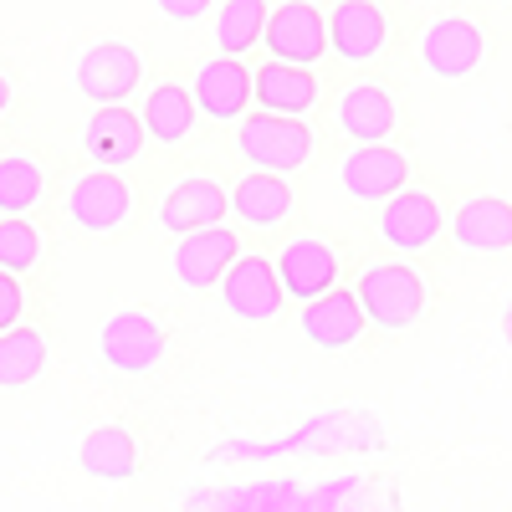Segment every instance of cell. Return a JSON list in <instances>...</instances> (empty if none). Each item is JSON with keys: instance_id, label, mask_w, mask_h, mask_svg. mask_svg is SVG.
Returning a JSON list of instances; mask_svg holds the SVG:
<instances>
[{"instance_id": "obj_8", "label": "cell", "mask_w": 512, "mask_h": 512, "mask_svg": "<svg viewBox=\"0 0 512 512\" xmlns=\"http://www.w3.org/2000/svg\"><path fill=\"white\" fill-rule=\"evenodd\" d=\"M441 231H446V216H441L436 195H425V190H410V185H405L395 200L379 205V241L395 246V251H405V256L436 246Z\"/></svg>"}, {"instance_id": "obj_26", "label": "cell", "mask_w": 512, "mask_h": 512, "mask_svg": "<svg viewBox=\"0 0 512 512\" xmlns=\"http://www.w3.org/2000/svg\"><path fill=\"white\" fill-rule=\"evenodd\" d=\"M41 190H47V175H41L36 159H26V154L0 159V216H26L41 200Z\"/></svg>"}, {"instance_id": "obj_27", "label": "cell", "mask_w": 512, "mask_h": 512, "mask_svg": "<svg viewBox=\"0 0 512 512\" xmlns=\"http://www.w3.org/2000/svg\"><path fill=\"white\" fill-rule=\"evenodd\" d=\"M36 262H41V231L26 216H0V267L21 277Z\"/></svg>"}, {"instance_id": "obj_28", "label": "cell", "mask_w": 512, "mask_h": 512, "mask_svg": "<svg viewBox=\"0 0 512 512\" xmlns=\"http://www.w3.org/2000/svg\"><path fill=\"white\" fill-rule=\"evenodd\" d=\"M21 308H26V297H21V282H16V272H6V267H0V333L21 323Z\"/></svg>"}, {"instance_id": "obj_24", "label": "cell", "mask_w": 512, "mask_h": 512, "mask_svg": "<svg viewBox=\"0 0 512 512\" xmlns=\"http://www.w3.org/2000/svg\"><path fill=\"white\" fill-rule=\"evenodd\" d=\"M267 16H272L267 0H226V6L216 11V47L226 57H246L251 47H262Z\"/></svg>"}, {"instance_id": "obj_12", "label": "cell", "mask_w": 512, "mask_h": 512, "mask_svg": "<svg viewBox=\"0 0 512 512\" xmlns=\"http://www.w3.org/2000/svg\"><path fill=\"white\" fill-rule=\"evenodd\" d=\"M139 77H144V62L134 47H123V41H103V47H93L88 57L77 62V88L82 98H93V103H123L128 93L139 88Z\"/></svg>"}, {"instance_id": "obj_2", "label": "cell", "mask_w": 512, "mask_h": 512, "mask_svg": "<svg viewBox=\"0 0 512 512\" xmlns=\"http://www.w3.org/2000/svg\"><path fill=\"white\" fill-rule=\"evenodd\" d=\"M354 292H359L364 318L379 323V328H390V333H400V328L425 318V282L405 262H374V267H364Z\"/></svg>"}, {"instance_id": "obj_10", "label": "cell", "mask_w": 512, "mask_h": 512, "mask_svg": "<svg viewBox=\"0 0 512 512\" xmlns=\"http://www.w3.org/2000/svg\"><path fill=\"white\" fill-rule=\"evenodd\" d=\"M236 256H241V236H236L231 226L190 231V236H180V246H175V277H180L190 292L221 287V277L231 272Z\"/></svg>"}, {"instance_id": "obj_29", "label": "cell", "mask_w": 512, "mask_h": 512, "mask_svg": "<svg viewBox=\"0 0 512 512\" xmlns=\"http://www.w3.org/2000/svg\"><path fill=\"white\" fill-rule=\"evenodd\" d=\"M154 6H159L169 21H200L210 6H216V0H154Z\"/></svg>"}, {"instance_id": "obj_30", "label": "cell", "mask_w": 512, "mask_h": 512, "mask_svg": "<svg viewBox=\"0 0 512 512\" xmlns=\"http://www.w3.org/2000/svg\"><path fill=\"white\" fill-rule=\"evenodd\" d=\"M6 108H11V82L0 77V113H6Z\"/></svg>"}, {"instance_id": "obj_16", "label": "cell", "mask_w": 512, "mask_h": 512, "mask_svg": "<svg viewBox=\"0 0 512 512\" xmlns=\"http://www.w3.org/2000/svg\"><path fill=\"white\" fill-rule=\"evenodd\" d=\"M333 118H338V134L354 139V144H384L400 128V108H395V98L384 93L379 82H359V88H349L344 98H338Z\"/></svg>"}, {"instance_id": "obj_15", "label": "cell", "mask_w": 512, "mask_h": 512, "mask_svg": "<svg viewBox=\"0 0 512 512\" xmlns=\"http://www.w3.org/2000/svg\"><path fill=\"white\" fill-rule=\"evenodd\" d=\"M277 277H282V292L297 297V303H313L323 297L333 282H338V256L328 241L318 236H303V241H287L282 256H277Z\"/></svg>"}, {"instance_id": "obj_9", "label": "cell", "mask_w": 512, "mask_h": 512, "mask_svg": "<svg viewBox=\"0 0 512 512\" xmlns=\"http://www.w3.org/2000/svg\"><path fill=\"white\" fill-rule=\"evenodd\" d=\"M67 216L82 231H118L134 216V190L113 169H93V175H77L67 190Z\"/></svg>"}, {"instance_id": "obj_25", "label": "cell", "mask_w": 512, "mask_h": 512, "mask_svg": "<svg viewBox=\"0 0 512 512\" xmlns=\"http://www.w3.org/2000/svg\"><path fill=\"white\" fill-rule=\"evenodd\" d=\"M47 369V338L36 328H6L0 333V390H21Z\"/></svg>"}, {"instance_id": "obj_14", "label": "cell", "mask_w": 512, "mask_h": 512, "mask_svg": "<svg viewBox=\"0 0 512 512\" xmlns=\"http://www.w3.org/2000/svg\"><path fill=\"white\" fill-rule=\"evenodd\" d=\"M303 338L313 349H349L354 338L364 333V308H359V292H344V287H328L323 297L303 303Z\"/></svg>"}, {"instance_id": "obj_13", "label": "cell", "mask_w": 512, "mask_h": 512, "mask_svg": "<svg viewBox=\"0 0 512 512\" xmlns=\"http://www.w3.org/2000/svg\"><path fill=\"white\" fill-rule=\"evenodd\" d=\"M231 210V195L210 180V175H185L175 190L164 195L159 205V226L175 231V236H190V231H205V226H221Z\"/></svg>"}, {"instance_id": "obj_19", "label": "cell", "mask_w": 512, "mask_h": 512, "mask_svg": "<svg viewBox=\"0 0 512 512\" xmlns=\"http://www.w3.org/2000/svg\"><path fill=\"white\" fill-rule=\"evenodd\" d=\"M451 236H456L461 251H482V256L512 251V200H502V195H472V200L456 210Z\"/></svg>"}, {"instance_id": "obj_4", "label": "cell", "mask_w": 512, "mask_h": 512, "mask_svg": "<svg viewBox=\"0 0 512 512\" xmlns=\"http://www.w3.org/2000/svg\"><path fill=\"white\" fill-rule=\"evenodd\" d=\"M487 57V36L477 21H466V16H441L425 26L420 36V62L431 77L441 82H461V77H472Z\"/></svg>"}, {"instance_id": "obj_18", "label": "cell", "mask_w": 512, "mask_h": 512, "mask_svg": "<svg viewBox=\"0 0 512 512\" xmlns=\"http://www.w3.org/2000/svg\"><path fill=\"white\" fill-rule=\"evenodd\" d=\"M190 93H195V103H200L205 118H221V123L246 118V103H256L246 62H236V57H226V52H221L216 62L200 67V77H195Z\"/></svg>"}, {"instance_id": "obj_17", "label": "cell", "mask_w": 512, "mask_h": 512, "mask_svg": "<svg viewBox=\"0 0 512 512\" xmlns=\"http://www.w3.org/2000/svg\"><path fill=\"white\" fill-rule=\"evenodd\" d=\"M82 144H88V154L98 159V164H134L139 154H144V144H149V128H144V118L134 113V108H123V103H108V108H98L93 118H88V134H82Z\"/></svg>"}, {"instance_id": "obj_6", "label": "cell", "mask_w": 512, "mask_h": 512, "mask_svg": "<svg viewBox=\"0 0 512 512\" xmlns=\"http://www.w3.org/2000/svg\"><path fill=\"white\" fill-rule=\"evenodd\" d=\"M98 349H103V364H108V369H118V374H144V369H154L159 354H164V328H159V318L144 313V308H123V313H113V318L103 323Z\"/></svg>"}, {"instance_id": "obj_23", "label": "cell", "mask_w": 512, "mask_h": 512, "mask_svg": "<svg viewBox=\"0 0 512 512\" xmlns=\"http://www.w3.org/2000/svg\"><path fill=\"white\" fill-rule=\"evenodd\" d=\"M195 113H200V103H195L190 88H180V82H159V88L144 98V113L139 118H144L154 144H180L190 128H195Z\"/></svg>"}, {"instance_id": "obj_11", "label": "cell", "mask_w": 512, "mask_h": 512, "mask_svg": "<svg viewBox=\"0 0 512 512\" xmlns=\"http://www.w3.org/2000/svg\"><path fill=\"white\" fill-rule=\"evenodd\" d=\"M390 41V21L374 0H338V11L328 16V47L338 62H374Z\"/></svg>"}, {"instance_id": "obj_5", "label": "cell", "mask_w": 512, "mask_h": 512, "mask_svg": "<svg viewBox=\"0 0 512 512\" xmlns=\"http://www.w3.org/2000/svg\"><path fill=\"white\" fill-rule=\"evenodd\" d=\"M221 303L231 308V318L241 323H267L282 313L287 292H282V277H277V262L267 256H236L231 272L221 277Z\"/></svg>"}, {"instance_id": "obj_7", "label": "cell", "mask_w": 512, "mask_h": 512, "mask_svg": "<svg viewBox=\"0 0 512 512\" xmlns=\"http://www.w3.org/2000/svg\"><path fill=\"white\" fill-rule=\"evenodd\" d=\"M262 47L277 62H297L308 67L328 52V16L313 6V0H282V6L267 16V36Z\"/></svg>"}, {"instance_id": "obj_3", "label": "cell", "mask_w": 512, "mask_h": 512, "mask_svg": "<svg viewBox=\"0 0 512 512\" xmlns=\"http://www.w3.org/2000/svg\"><path fill=\"white\" fill-rule=\"evenodd\" d=\"M338 185H344L349 200L384 205L410 185V159L390 144H354L344 154V164H338Z\"/></svg>"}, {"instance_id": "obj_20", "label": "cell", "mask_w": 512, "mask_h": 512, "mask_svg": "<svg viewBox=\"0 0 512 512\" xmlns=\"http://www.w3.org/2000/svg\"><path fill=\"white\" fill-rule=\"evenodd\" d=\"M251 93H256V108L303 118V113L318 103V77H313V67H297V62H277V57H272V62L256 67Z\"/></svg>"}, {"instance_id": "obj_31", "label": "cell", "mask_w": 512, "mask_h": 512, "mask_svg": "<svg viewBox=\"0 0 512 512\" xmlns=\"http://www.w3.org/2000/svg\"><path fill=\"white\" fill-rule=\"evenodd\" d=\"M502 333H507V349H512V303H507V313H502Z\"/></svg>"}, {"instance_id": "obj_1", "label": "cell", "mask_w": 512, "mask_h": 512, "mask_svg": "<svg viewBox=\"0 0 512 512\" xmlns=\"http://www.w3.org/2000/svg\"><path fill=\"white\" fill-rule=\"evenodd\" d=\"M236 149L246 164L256 169H272V175H292L313 159V128L303 118H287V113H246L241 118V134Z\"/></svg>"}, {"instance_id": "obj_21", "label": "cell", "mask_w": 512, "mask_h": 512, "mask_svg": "<svg viewBox=\"0 0 512 512\" xmlns=\"http://www.w3.org/2000/svg\"><path fill=\"white\" fill-rule=\"evenodd\" d=\"M231 210H236L246 226H256V231L282 226V221L292 216V185H287V175H272V169H251V175L231 190Z\"/></svg>"}, {"instance_id": "obj_22", "label": "cell", "mask_w": 512, "mask_h": 512, "mask_svg": "<svg viewBox=\"0 0 512 512\" xmlns=\"http://www.w3.org/2000/svg\"><path fill=\"white\" fill-rule=\"evenodd\" d=\"M82 472L88 477H103V482H128L139 466V446H134V431H123V425H98V431L82 441L77 451Z\"/></svg>"}]
</instances>
